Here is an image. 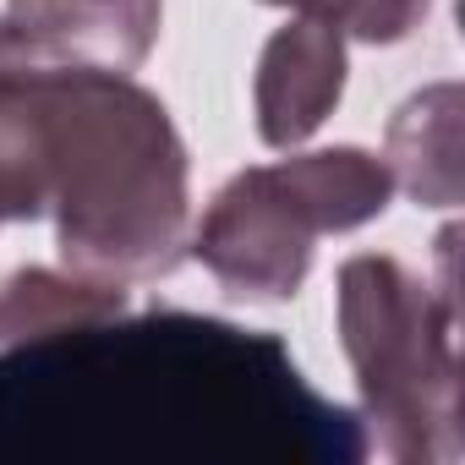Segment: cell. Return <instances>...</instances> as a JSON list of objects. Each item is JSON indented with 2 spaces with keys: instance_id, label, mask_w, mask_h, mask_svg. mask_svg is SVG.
<instances>
[{
  "instance_id": "1",
  "label": "cell",
  "mask_w": 465,
  "mask_h": 465,
  "mask_svg": "<svg viewBox=\"0 0 465 465\" xmlns=\"http://www.w3.org/2000/svg\"><path fill=\"white\" fill-rule=\"evenodd\" d=\"M50 213L72 274L143 285L181 269L192 242L186 143L132 72L45 66Z\"/></svg>"
},
{
  "instance_id": "2",
  "label": "cell",
  "mask_w": 465,
  "mask_h": 465,
  "mask_svg": "<svg viewBox=\"0 0 465 465\" xmlns=\"http://www.w3.org/2000/svg\"><path fill=\"white\" fill-rule=\"evenodd\" d=\"M334 302L372 449L400 465L460 460L454 280L427 285L400 258L356 252L340 263Z\"/></svg>"
},
{
  "instance_id": "3",
  "label": "cell",
  "mask_w": 465,
  "mask_h": 465,
  "mask_svg": "<svg viewBox=\"0 0 465 465\" xmlns=\"http://www.w3.org/2000/svg\"><path fill=\"white\" fill-rule=\"evenodd\" d=\"M394 197L383 153L356 143L247 164L203 208L186 252L230 302H291L307 285L318 236L372 224Z\"/></svg>"
},
{
  "instance_id": "4",
  "label": "cell",
  "mask_w": 465,
  "mask_h": 465,
  "mask_svg": "<svg viewBox=\"0 0 465 465\" xmlns=\"http://www.w3.org/2000/svg\"><path fill=\"white\" fill-rule=\"evenodd\" d=\"M6 23L28 61L137 72L164 23V0H6Z\"/></svg>"
},
{
  "instance_id": "5",
  "label": "cell",
  "mask_w": 465,
  "mask_h": 465,
  "mask_svg": "<svg viewBox=\"0 0 465 465\" xmlns=\"http://www.w3.org/2000/svg\"><path fill=\"white\" fill-rule=\"evenodd\" d=\"M345 39L323 23H285L263 55H258V77H252V104H258V137L280 153L302 148L345 99Z\"/></svg>"
},
{
  "instance_id": "6",
  "label": "cell",
  "mask_w": 465,
  "mask_h": 465,
  "mask_svg": "<svg viewBox=\"0 0 465 465\" xmlns=\"http://www.w3.org/2000/svg\"><path fill=\"white\" fill-rule=\"evenodd\" d=\"M460 115H465L460 83H432V88L411 94L383 132L389 181L400 192H411L421 208L460 203Z\"/></svg>"
},
{
  "instance_id": "7",
  "label": "cell",
  "mask_w": 465,
  "mask_h": 465,
  "mask_svg": "<svg viewBox=\"0 0 465 465\" xmlns=\"http://www.w3.org/2000/svg\"><path fill=\"white\" fill-rule=\"evenodd\" d=\"M50 213V115L45 66L28 55L0 61V230Z\"/></svg>"
},
{
  "instance_id": "8",
  "label": "cell",
  "mask_w": 465,
  "mask_h": 465,
  "mask_svg": "<svg viewBox=\"0 0 465 465\" xmlns=\"http://www.w3.org/2000/svg\"><path fill=\"white\" fill-rule=\"evenodd\" d=\"M126 285H104L72 269H12L0 274V351L34 345L50 334H83L126 318Z\"/></svg>"
},
{
  "instance_id": "9",
  "label": "cell",
  "mask_w": 465,
  "mask_h": 465,
  "mask_svg": "<svg viewBox=\"0 0 465 465\" xmlns=\"http://www.w3.org/2000/svg\"><path fill=\"white\" fill-rule=\"evenodd\" d=\"M263 6H285L307 23L334 28L340 39H361V45H400L421 28L432 0H263Z\"/></svg>"
},
{
  "instance_id": "10",
  "label": "cell",
  "mask_w": 465,
  "mask_h": 465,
  "mask_svg": "<svg viewBox=\"0 0 465 465\" xmlns=\"http://www.w3.org/2000/svg\"><path fill=\"white\" fill-rule=\"evenodd\" d=\"M6 55H28V50L17 45V34H12V23H6V17H0V61H6Z\"/></svg>"
}]
</instances>
